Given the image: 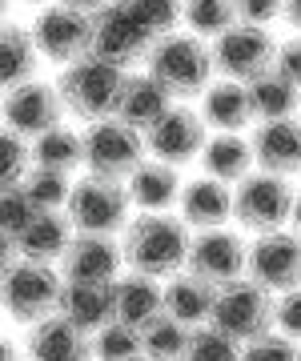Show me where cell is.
Returning a JSON list of instances; mask_svg holds the SVG:
<instances>
[{"label": "cell", "instance_id": "cell-11", "mask_svg": "<svg viewBox=\"0 0 301 361\" xmlns=\"http://www.w3.org/2000/svg\"><path fill=\"white\" fill-rule=\"evenodd\" d=\"M32 37H37L40 56L68 68L85 56H92V16L68 8V4H56V8H44L32 20Z\"/></svg>", "mask_w": 301, "mask_h": 361}, {"label": "cell", "instance_id": "cell-15", "mask_svg": "<svg viewBox=\"0 0 301 361\" xmlns=\"http://www.w3.org/2000/svg\"><path fill=\"white\" fill-rule=\"evenodd\" d=\"M189 273H197L201 281H209L213 289L233 285L249 273V245L241 241V233L229 229H205L193 237L189 245Z\"/></svg>", "mask_w": 301, "mask_h": 361}, {"label": "cell", "instance_id": "cell-24", "mask_svg": "<svg viewBox=\"0 0 301 361\" xmlns=\"http://www.w3.org/2000/svg\"><path fill=\"white\" fill-rule=\"evenodd\" d=\"M213 301H217V289H213L209 281H201V277L189 273V269H181L177 277L165 281V313L177 317L181 325H189V329L209 325Z\"/></svg>", "mask_w": 301, "mask_h": 361}, {"label": "cell", "instance_id": "cell-1", "mask_svg": "<svg viewBox=\"0 0 301 361\" xmlns=\"http://www.w3.org/2000/svg\"><path fill=\"white\" fill-rule=\"evenodd\" d=\"M189 245H193L189 225L165 213H141L121 233V253H125L129 273H145L157 281H169L189 265Z\"/></svg>", "mask_w": 301, "mask_h": 361}, {"label": "cell", "instance_id": "cell-21", "mask_svg": "<svg viewBox=\"0 0 301 361\" xmlns=\"http://www.w3.org/2000/svg\"><path fill=\"white\" fill-rule=\"evenodd\" d=\"M177 205H181V221L189 229L197 233L225 229V221L233 217V189H225L221 180L213 177H197V180H185Z\"/></svg>", "mask_w": 301, "mask_h": 361}, {"label": "cell", "instance_id": "cell-42", "mask_svg": "<svg viewBox=\"0 0 301 361\" xmlns=\"http://www.w3.org/2000/svg\"><path fill=\"white\" fill-rule=\"evenodd\" d=\"M274 68L301 89V37L285 40V44H277V65Z\"/></svg>", "mask_w": 301, "mask_h": 361}, {"label": "cell", "instance_id": "cell-7", "mask_svg": "<svg viewBox=\"0 0 301 361\" xmlns=\"http://www.w3.org/2000/svg\"><path fill=\"white\" fill-rule=\"evenodd\" d=\"M149 145L145 133L121 125L117 116L85 125V165L92 177H109V180H129L137 169L149 161Z\"/></svg>", "mask_w": 301, "mask_h": 361}, {"label": "cell", "instance_id": "cell-22", "mask_svg": "<svg viewBox=\"0 0 301 361\" xmlns=\"http://www.w3.org/2000/svg\"><path fill=\"white\" fill-rule=\"evenodd\" d=\"M169 109H173V97L161 89L149 73H129L125 92H121V104H117L121 125H129V129H137V133H149Z\"/></svg>", "mask_w": 301, "mask_h": 361}, {"label": "cell", "instance_id": "cell-34", "mask_svg": "<svg viewBox=\"0 0 301 361\" xmlns=\"http://www.w3.org/2000/svg\"><path fill=\"white\" fill-rule=\"evenodd\" d=\"M145 357L141 329H133L125 322H109L105 329L92 334V361H137Z\"/></svg>", "mask_w": 301, "mask_h": 361}, {"label": "cell", "instance_id": "cell-9", "mask_svg": "<svg viewBox=\"0 0 301 361\" xmlns=\"http://www.w3.org/2000/svg\"><path fill=\"white\" fill-rule=\"evenodd\" d=\"M209 49H213V68L225 80H237V85H253L277 65V40L265 28L253 25H233L229 32L213 40Z\"/></svg>", "mask_w": 301, "mask_h": 361}, {"label": "cell", "instance_id": "cell-44", "mask_svg": "<svg viewBox=\"0 0 301 361\" xmlns=\"http://www.w3.org/2000/svg\"><path fill=\"white\" fill-rule=\"evenodd\" d=\"M285 25L289 28H297V37H301V0H285Z\"/></svg>", "mask_w": 301, "mask_h": 361}, {"label": "cell", "instance_id": "cell-3", "mask_svg": "<svg viewBox=\"0 0 301 361\" xmlns=\"http://www.w3.org/2000/svg\"><path fill=\"white\" fill-rule=\"evenodd\" d=\"M125 80H129L125 68L109 65L101 56H85V61H77V65H68L65 73H61L56 89H61L65 113H73L77 121H85V125H97V121L117 116Z\"/></svg>", "mask_w": 301, "mask_h": 361}, {"label": "cell", "instance_id": "cell-29", "mask_svg": "<svg viewBox=\"0 0 301 361\" xmlns=\"http://www.w3.org/2000/svg\"><path fill=\"white\" fill-rule=\"evenodd\" d=\"M249 89V104H253V116H257V125L262 121H289V116L297 113L301 104V89L293 80H285L277 68H269L265 77H257Z\"/></svg>", "mask_w": 301, "mask_h": 361}, {"label": "cell", "instance_id": "cell-14", "mask_svg": "<svg viewBox=\"0 0 301 361\" xmlns=\"http://www.w3.org/2000/svg\"><path fill=\"white\" fill-rule=\"evenodd\" d=\"M145 145H149V153L157 157V161L181 169L189 161H201L205 145H209V125L189 104H173L169 113L145 133Z\"/></svg>", "mask_w": 301, "mask_h": 361}, {"label": "cell", "instance_id": "cell-35", "mask_svg": "<svg viewBox=\"0 0 301 361\" xmlns=\"http://www.w3.org/2000/svg\"><path fill=\"white\" fill-rule=\"evenodd\" d=\"M121 8H129L153 37H169L177 20H185V0H117Z\"/></svg>", "mask_w": 301, "mask_h": 361}, {"label": "cell", "instance_id": "cell-43", "mask_svg": "<svg viewBox=\"0 0 301 361\" xmlns=\"http://www.w3.org/2000/svg\"><path fill=\"white\" fill-rule=\"evenodd\" d=\"M61 4H68V8H77V13H89V16H97L101 8H109L113 0H61Z\"/></svg>", "mask_w": 301, "mask_h": 361}, {"label": "cell", "instance_id": "cell-23", "mask_svg": "<svg viewBox=\"0 0 301 361\" xmlns=\"http://www.w3.org/2000/svg\"><path fill=\"white\" fill-rule=\"evenodd\" d=\"M129 197L133 205L145 209V213H165L169 205H177L181 201V169L177 165H165V161H157V157H149L137 173H133L129 180Z\"/></svg>", "mask_w": 301, "mask_h": 361}, {"label": "cell", "instance_id": "cell-19", "mask_svg": "<svg viewBox=\"0 0 301 361\" xmlns=\"http://www.w3.org/2000/svg\"><path fill=\"white\" fill-rule=\"evenodd\" d=\"M73 237H77V229H73L65 209L61 213H37V221L16 237V245H4V253H13L20 261H40V265H61Z\"/></svg>", "mask_w": 301, "mask_h": 361}, {"label": "cell", "instance_id": "cell-18", "mask_svg": "<svg viewBox=\"0 0 301 361\" xmlns=\"http://www.w3.org/2000/svg\"><path fill=\"white\" fill-rule=\"evenodd\" d=\"M253 157L262 173H274V177H297L301 173V121H262L253 137Z\"/></svg>", "mask_w": 301, "mask_h": 361}, {"label": "cell", "instance_id": "cell-2", "mask_svg": "<svg viewBox=\"0 0 301 361\" xmlns=\"http://www.w3.org/2000/svg\"><path fill=\"white\" fill-rule=\"evenodd\" d=\"M149 77L169 92L173 101H189V97H205L209 92L213 68V49L193 32H169L149 49Z\"/></svg>", "mask_w": 301, "mask_h": 361}, {"label": "cell", "instance_id": "cell-46", "mask_svg": "<svg viewBox=\"0 0 301 361\" xmlns=\"http://www.w3.org/2000/svg\"><path fill=\"white\" fill-rule=\"evenodd\" d=\"M25 349H16V341H4V361H16Z\"/></svg>", "mask_w": 301, "mask_h": 361}, {"label": "cell", "instance_id": "cell-41", "mask_svg": "<svg viewBox=\"0 0 301 361\" xmlns=\"http://www.w3.org/2000/svg\"><path fill=\"white\" fill-rule=\"evenodd\" d=\"M274 322H277V334L301 341V289H289V293L277 297L274 305Z\"/></svg>", "mask_w": 301, "mask_h": 361}, {"label": "cell", "instance_id": "cell-38", "mask_svg": "<svg viewBox=\"0 0 301 361\" xmlns=\"http://www.w3.org/2000/svg\"><path fill=\"white\" fill-rule=\"evenodd\" d=\"M241 361H301V345L285 334H265L241 345Z\"/></svg>", "mask_w": 301, "mask_h": 361}, {"label": "cell", "instance_id": "cell-13", "mask_svg": "<svg viewBox=\"0 0 301 361\" xmlns=\"http://www.w3.org/2000/svg\"><path fill=\"white\" fill-rule=\"evenodd\" d=\"M249 281H257L274 297L301 289V237L297 233H265L249 245Z\"/></svg>", "mask_w": 301, "mask_h": 361}, {"label": "cell", "instance_id": "cell-32", "mask_svg": "<svg viewBox=\"0 0 301 361\" xmlns=\"http://www.w3.org/2000/svg\"><path fill=\"white\" fill-rule=\"evenodd\" d=\"M189 325H181L177 317L161 313L157 322H149L141 329V345H145V357H157V361H181L185 345H189Z\"/></svg>", "mask_w": 301, "mask_h": 361}, {"label": "cell", "instance_id": "cell-30", "mask_svg": "<svg viewBox=\"0 0 301 361\" xmlns=\"http://www.w3.org/2000/svg\"><path fill=\"white\" fill-rule=\"evenodd\" d=\"M32 165L73 177V173L85 165V133L65 129V125H61V129L37 137V141H32Z\"/></svg>", "mask_w": 301, "mask_h": 361}, {"label": "cell", "instance_id": "cell-17", "mask_svg": "<svg viewBox=\"0 0 301 361\" xmlns=\"http://www.w3.org/2000/svg\"><path fill=\"white\" fill-rule=\"evenodd\" d=\"M25 353L28 361H92V337L65 322L61 313H53L44 322L28 325Z\"/></svg>", "mask_w": 301, "mask_h": 361}, {"label": "cell", "instance_id": "cell-27", "mask_svg": "<svg viewBox=\"0 0 301 361\" xmlns=\"http://www.w3.org/2000/svg\"><path fill=\"white\" fill-rule=\"evenodd\" d=\"M201 116L205 125H213L217 133H241L245 125H253V104H249V89L237 80H217L209 85V92L201 97Z\"/></svg>", "mask_w": 301, "mask_h": 361}, {"label": "cell", "instance_id": "cell-6", "mask_svg": "<svg viewBox=\"0 0 301 361\" xmlns=\"http://www.w3.org/2000/svg\"><path fill=\"white\" fill-rule=\"evenodd\" d=\"M129 185L125 180H109V177H80L73 185V197H68V221L77 233H101V237H113V233L129 229Z\"/></svg>", "mask_w": 301, "mask_h": 361}, {"label": "cell", "instance_id": "cell-31", "mask_svg": "<svg viewBox=\"0 0 301 361\" xmlns=\"http://www.w3.org/2000/svg\"><path fill=\"white\" fill-rule=\"evenodd\" d=\"M73 185H77V180H68L65 173H53V169H40V165H32L28 177L20 180L25 197L40 209V213H61V209H68ZM8 189H13V185H8Z\"/></svg>", "mask_w": 301, "mask_h": 361}, {"label": "cell", "instance_id": "cell-28", "mask_svg": "<svg viewBox=\"0 0 301 361\" xmlns=\"http://www.w3.org/2000/svg\"><path fill=\"white\" fill-rule=\"evenodd\" d=\"M37 37L32 28L8 20L4 32H0V77H4V89H16V85H28L32 80V68H37Z\"/></svg>", "mask_w": 301, "mask_h": 361}, {"label": "cell", "instance_id": "cell-10", "mask_svg": "<svg viewBox=\"0 0 301 361\" xmlns=\"http://www.w3.org/2000/svg\"><path fill=\"white\" fill-rule=\"evenodd\" d=\"M153 44H157V37L129 8H121L117 0L92 16V56H101L109 65H117V68L141 65V61H149Z\"/></svg>", "mask_w": 301, "mask_h": 361}, {"label": "cell", "instance_id": "cell-12", "mask_svg": "<svg viewBox=\"0 0 301 361\" xmlns=\"http://www.w3.org/2000/svg\"><path fill=\"white\" fill-rule=\"evenodd\" d=\"M61 116H65V101H61L56 85L28 80V85L4 92V129L25 141H37L44 133L61 129Z\"/></svg>", "mask_w": 301, "mask_h": 361}, {"label": "cell", "instance_id": "cell-39", "mask_svg": "<svg viewBox=\"0 0 301 361\" xmlns=\"http://www.w3.org/2000/svg\"><path fill=\"white\" fill-rule=\"evenodd\" d=\"M28 169H32V141L4 129V189L20 185L28 177Z\"/></svg>", "mask_w": 301, "mask_h": 361}, {"label": "cell", "instance_id": "cell-25", "mask_svg": "<svg viewBox=\"0 0 301 361\" xmlns=\"http://www.w3.org/2000/svg\"><path fill=\"white\" fill-rule=\"evenodd\" d=\"M113 289H117V322L133 325V329H145L165 313V285L157 277L125 273V277H117Z\"/></svg>", "mask_w": 301, "mask_h": 361}, {"label": "cell", "instance_id": "cell-36", "mask_svg": "<svg viewBox=\"0 0 301 361\" xmlns=\"http://www.w3.org/2000/svg\"><path fill=\"white\" fill-rule=\"evenodd\" d=\"M181 361H241V345L233 337H225L221 329L201 325V329L189 334V345H185Z\"/></svg>", "mask_w": 301, "mask_h": 361}, {"label": "cell", "instance_id": "cell-5", "mask_svg": "<svg viewBox=\"0 0 301 361\" xmlns=\"http://www.w3.org/2000/svg\"><path fill=\"white\" fill-rule=\"evenodd\" d=\"M61 289L65 277L56 265H40V261H20L4 265V313L20 325H37L53 317L61 305Z\"/></svg>", "mask_w": 301, "mask_h": 361}, {"label": "cell", "instance_id": "cell-40", "mask_svg": "<svg viewBox=\"0 0 301 361\" xmlns=\"http://www.w3.org/2000/svg\"><path fill=\"white\" fill-rule=\"evenodd\" d=\"M233 8H237V25L265 28L285 13V0H233Z\"/></svg>", "mask_w": 301, "mask_h": 361}, {"label": "cell", "instance_id": "cell-26", "mask_svg": "<svg viewBox=\"0 0 301 361\" xmlns=\"http://www.w3.org/2000/svg\"><path fill=\"white\" fill-rule=\"evenodd\" d=\"M253 165H257L253 145H249L241 133H217V137H209L205 153H201V169H205V177L221 180V185H241Z\"/></svg>", "mask_w": 301, "mask_h": 361}, {"label": "cell", "instance_id": "cell-16", "mask_svg": "<svg viewBox=\"0 0 301 361\" xmlns=\"http://www.w3.org/2000/svg\"><path fill=\"white\" fill-rule=\"evenodd\" d=\"M125 253L121 241L101 237V233H77L68 253L61 257V277L65 281H92V285H113Z\"/></svg>", "mask_w": 301, "mask_h": 361}, {"label": "cell", "instance_id": "cell-37", "mask_svg": "<svg viewBox=\"0 0 301 361\" xmlns=\"http://www.w3.org/2000/svg\"><path fill=\"white\" fill-rule=\"evenodd\" d=\"M37 213H40V209L25 197V189H20V185L4 189V197H0V221H4L0 229H4V245H16V237H20V233L37 221Z\"/></svg>", "mask_w": 301, "mask_h": 361}, {"label": "cell", "instance_id": "cell-45", "mask_svg": "<svg viewBox=\"0 0 301 361\" xmlns=\"http://www.w3.org/2000/svg\"><path fill=\"white\" fill-rule=\"evenodd\" d=\"M293 233L301 237V189H297V201H293Z\"/></svg>", "mask_w": 301, "mask_h": 361}, {"label": "cell", "instance_id": "cell-47", "mask_svg": "<svg viewBox=\"0 0 301 361\" xmlns=\"http://www.w3.org/2000/svg\"><path fill=\"white\" fill-rule=\"evenodd\" d=\"M16 4H44V0H16Z\"/></svg>", "mask_w": 301, "mask_h": 361}, {"label": "cell", "instance_id": "cell-8", "mask_svg": "<svg viewBox=\"0 0 301 361\" xmlns=\"http://www.w3.org/2000/svg\"><path fill=\"white\" fill-rule=\"evenodd\" d=\"M293 201H297V193L289 189L285 177L249 173L233 189V221L241 229L265 237V233L285 229V221H293Z\"/></svg>", "mask_w": 301, "mask_h": 361}, {"label": "cell", "instance_id": "cell-20", "mask_svg": "<svg viewBox=\"0 0 301 361\" xmlns=\"http://www.w3.org/2000/svg\"><path fill=\"white\" fill-rule=\"evenodd\" d=\"M117 285V281H113ZM113 285H92V281H65L61 289V305L56 313L73 322L77 329L85 334H97V329H105L109 322H117V289Z\"/></svg>", "mask_w": 301, "mask_h": 361}, {"label": "cell", "instance_id": "cell-4", "mask_svg": "<svg viewBox=\"0 0 301 361\" xmlns=\"http://www.w3.org/2000/svg\"><path fill=\"white\" fill-rule=\"evenodd\" d=\"M274 305H277V297L269 293V289H262L257 281L241 277V281L217 289L209 325L221 329L225 337H233L237 345H249V341H257V337H265V334L277 329Z\"/></svg>", "mask_w": 301, "mask_h": 361}, {"label": "cell", "instance_id": "cell-48", "mask_svg": "<svg viewBox=\"0 0 301 361\" xmlns=\"http://www.w3.org/2000/svg\"><path fill=\"white\" fill-rule=\"evenodd\" d=\"M137 361H157V357H137Z\"/></svg>", "mask_w": 301, "mask_h": 361}, {"label": "cell", "instance_id": "cell-33", "mask_svg": "<svg viewBox=\"0 0 301 361\" xmlns=\"http://www.w3.org/2000/svg\"><path fill=\"white\" fill-rule=\"evenodd\" d=\"M185 25L201 40H217L237 25L233 0H185Z\"/></svg>", "mask_w": 301, "mask_h": 361}]
</instances>
